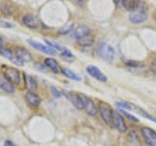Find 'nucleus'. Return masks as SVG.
Returning <instances> with one entry per match:
<instances>
[{
  "label": "nucleus",
  "instance_id": "1",
  "mask_svg": "<svg viewBox=\"0 0 156 146\" xmlns=\"http://www.w3.org/2000/svg\"><path fill=\"white\" fill-rule=\"evenodd\" d=\"M115 105L117 107H119V109H122V110H130V111H135L136 113L140 114V116L144 117V118L148 119L150 121H153L154 123H156V118L154 116L150 115V113L148 112H146L144 109L140 108V106L136 105L134 103H131V102H128V101H119V102H116Z\"/></svg>",
  "mask_w": 156,
  "mask_h": 146
},
{
  "label": "nucleus",
  "instance_id": "2",
  "mask_svg": "<svg viewBox=\"0 0 156 146\" xmlns=\"http://www.w3.org/2000/svg\"><path fill=\"white\" fill-rule=\"evenodd\" d=\"M129 19H130V22L135 24H140V23H143L146 22L148 19L147 8H146V6L143 3L141 6L138 10L130 13Z\"/></svg>",
  "mask_w": 156,
  "mask_h": 146
},
{
  "label": "nucleus",
  "instance_id": "3",
  "mask_svg": "<svg viewBox=\"0 0 156 146\" xmlns=\"http://www.w3.org/2000/svg\"><path fill=\"white\" fill-rule=\"evenodd\" d=\"M98 53H99L100 57L105 60V61L111 62L113 61L115 57V53L114 49L112 48L109 44H107L106 42H101L98 47Z\"/></svg>",
  "mask_w": 156,
  "mask_h": 146
},
{
  "label": "nucleus",
  "instance_id": "4",
  "mask_svg": "<svg viewBox=\"0 0 156 146\" xmlns=\"http://www.w3.org/2000/svg\"><path fill=\"white\" fill-rule=\"evenodd\" d=\"M14 56L16 61H14V63L22 65L24 62H29L32 61V56L27 49L23 47H16L14 51Z\"/></svg>",
  "mask_w": 156,
  "mask_h": 146
},
{
  "label": "nucleus",
  "instance_id": "5",
  "mask_svg": "<svg viewBox=\"0 0 156 146\" xmlns=\"http://www.w3.org/2000/svg\"><path fill=\"white\" fill-rule=\"evenodd\" d=\"M3 75L8 81H10L12 84L19 85L21 83V74L20 71L14 67H4L3 68Z\"/></svg>",
  "mask_w": 156,
  "mask_h": 146
},
{
  "label": "nucleus",
  "instance_id": "6",
  "mask_svg": "<svg viewBox=\"0 0 156 146\" xmlns=\"http://www.w3.org/2000/svg\"><path fill=\"white\" fill-rule=\"evenodd\" d=\"M112 124L115 127V129L120 131V133H126L127 125L125 123L123 116L120 114V112L113 110V113H112Z\"/></svg>",
  "mask_w": 156,
  "mask_h": 146
},
{
  "label": "nucleus",
  "instance_id": "7",
  "mask_svg": "<svg viewBox=\"0 0 156 146\" xmlns=\"http://www.w3.org/2000/svg\"><path fill=\"white\" fill-rule=\"evenodd\" d=\"M141 134L148 146H156V131L149 127L141 128Z\"/></svg>",
  "mask_w": 156,
  "mask_h": 146
},
{
  "label": "nucleus",
  "instance_id": "8",
  "mask_svg": "<svg viewBox=\"0 0 156 146\" xmlns=\"http://www.w3.org/2000/svg\"><path fill=\"white\" fill-rule=\"evenodd\" d=\"M99 112L105 123L106 125H111L112 113H113V110L111 109V107L107 103H101V105L99 106Z\"/></svg>",
  "mask_w": 156,
  "mask_h": 146
},
{
  "label": "nucleus",
  "instance_id": "9",
  "mask_svg": "<svg viewBox=\"0 0 156 146\" xmlns=\"http://www.w3.org/2000/svg\"><path fill=\"white\" fill-rule=\"evenodd\" d=\"M63 95L66 96V99L69 100L77 109H79V110L84 109V104H83L81 95L76 94V92H63Z\"/></svg>",
  "mask_w": 156,
  "mask_h": 146
},
{
  "label": "nucleus",
  "instance_id": "10",
  "mask_svg": "<svg viewBox=\"0 0 156 146\" xmlns=\"http://www.w3.org/2000/svg\"><path fill=\"white\" fill-rule=\"evenodd\" d=\"M81 96H82L83 104H84V110L86 111V113L91 117L96 116L98 113V108L95 104V102L88 96H85L83 95H81Z\"/></svg>",
  "mask_w": 156,
  "mask_h": 146
},
{
  "label": "nucleus",
  "instance_id": "11",
  "mask_svg": "<svg viewBox=\"0 0 156 146\" xmlns=\"http://www.w3.org/2000/svg\"><path fill=\"white\" fill-rule=\"evenodd\" d=\"M86 71L88 72V74L92 76L93 78H95L98 81L100 82H107V77L102 73L99 68L95 65H88L86 67Z\"/></svg>",
  "mask_w": 156,
  "mask_h": 146
},
{
  "label": "nucleus",
  "instance_id": "12",
  "mask_svg": "<svg viewBox=\"0 0 156 146\" xmlns=\"http://www.w3.org/2000/svg\"><path fill=\"white\" fill-rule=\"evenodd\" d=\"M23 23L24 26H27L29 28H33L35 29L39 27V24H40V21H39L38 17L34 14H27L23 18Z\"/></svg>",
  "mask_w": 156,
  "mask_h": 146
},
{
  "label": "nucleus",
  "instance_id": "13",
  "mask_svg": "<svg viewBox=\"0 0 156 146\" xmlns=\"http://www.w3.org/2000/svg\"><path fill=\"white\" fill-rule=\"evenodd\" d=\"M27 42L30 44V45L34 49H36V50L40 51V52H42L44 54H47V55H51V56H56L57 55V51L54 50V49H52L51 47L45 46V45H43V44H41V43L35 42L33 40H27Z\"/></svg>",
  "mask_w": 156,
  "mask_h": 146
},
{
  "label": "nucleus",
  "instance_id": "14",
  "mask_svg": "<svg viewBox=\"0 0 156 146\" xmlns=\"http://www.w3.org/2000/svg\"><path fill=\"white\" fill-rule=\"evenodd\" d=\"M0 89L8 92V94H14L16 92V88L14 87V85L11 82L8 81L4 77L3 74H0Z\"/></svg>",
  "mask_w": 156,
  "mask_h": 146
},
{
  "label": "nucleus",
  "instance_id": "15",
  "mask_svg": "<svg viewBox=\"0 0 156 146\" xmlns=\"http://www.w3.org/2000/svg\"><path fill=\"white\" fill-rule=\"evenodd\" d=\"M44 64L47 68H49L52 72H54L55 74H58V73L62 72V68L58 64V62L55 60V58L53 57H47L45 58V61H44Z\"/></svg>",
  "mask_w": 156,
  "mask_h": 146
},
{
  "label": "nucleus",
  "instance_id": "16",
  "mask_svg": "<svg viewBox=\"0 0 156 146\" xmlns=\"http://www.w3.org/2000/svg\"><path fill=\"white\" fill-rule=\"evenodd\" d=\"M121 3L124 9L131 13L138 10L141 6V4H143L140 1H138V0H125V1H121Z\"/></svg>",
  "mask_w": 156,
  "mask_h": 146
},
{
  "label": "nucleus",
  "instance_id": "17",
  "mask_svg": "<svg viewBox=\"0 0 156 146\" xmlns=\"http://www.w3.org/2000/svg\"><path fill=\"white\" fill-rule=\"evenodd\" d=\"M91 32L90 28L86 26H78L77 28L74 29V31L72 32V37L75 38L76 40L77 39H80L82 37H84L86 35H89Z\"/></svg>",
  "mask_w": 156,
  "mask_h": 146
},
{
  "label": "nucleus",
  "instance_id": "18",
  "mask_svg": "<svg viewBox=\"0 0 156 146\" xmlns=\"http://www.w3.org/2000/svg\"><path fill=\"white\" fill-rule=\"evenodd\" d=\"M24 76V82H26V87L27 89L30 92H33L37 90V82L34 78L30 75H27L26 73H23Z\"/></svg>",
  "mask_w": 156,
  "mask_h": 146
},
{
  "label": "nucleus",
  "instance_id": "19",
  "mask_svg": "<svg viewBox=\"0 0 156 146\" xmlns=\"http://www.w3.org/2000/svg\"><path fill=\"white\" fill-rule=\"evenodd\" d=\"M26 99L27 101V103L32 106H39V104L41 103V99L39 97V96L34 94V92H28L26 95Z\"/></svg>",
  "mask_w": 156,
  "mask_h": 146
},
{
  "label": "nucleus",
  "instance_id": "20",
  "mask_svg": "<svg viewBox=\"0 0 156 146\" xmlns=\"http://www.w3.org/2000/svg\"><path fill=\"white\" fill-rule=\"evenodd\" d=\"M77 43L79 44L80 46H83V47L91 46L92 44L94 43V37H93L91 34H89V35H86V36L82 37L80 39H77Z\"/></svg>",
  "mask_w": 156,
  "mask_h": 146
},
{
  "label": "nucleus",
  "instance_id": "21",
  "mask_svg": "<svg viewBox=\"0 0 156 146\" xmlns=\"http://www.w3.org/2000/svg\"><path fill=\"white\" fill-rule=\"evenodd\" d=\"M62 73L66 77L69 78V79H71V80H74V81H80L81 80V78L78 76L75 72L67 69V68H62Z\"/></svg>",
  "mask_w": 156,
  "mask_h": 146
},
{
  "label": "nucleus",
  "instance_id": "22",
  "mask_svg": "<svg viewBox=\"0 0 156 146\" xmlns=\"http://www.w3.org/2000/svg\"><path fill=\"white\" fill-rule=\"evenodd\" d=\"M0 54L5 57L6 58H8V60L10 61H14L13 58H14V56H13V52L10 50V49H7V48H5L3 46H0Z\"/></svg>",
  "mask_w": 156,
  "mask_h": 146
},
{
  "label": "nucleus",
  "instance_id": "23",
  "mask_svg": "<svg viewBox=\"0 0 156 146\" xmlns=\"http://www.w3.org/2000/svg\"><path fill=\"white\" fill-rule=\"evenodd\" d=\"M45 42L48 44V46L49 47H51L52 49H54V50H56V51H60V52H65L66 50V48H65L63 46L60 45L58 43H56V42H52V41H49V40H45Z\"/></svg>",
  "mask_w": 156,
  "mask_h": 146
},
{
  "label": "nucleus",
  "instance_id": "24",
  "mask_svg": "<svg viewBox=\"0 0 156 146\" xmlns=\"http://www.w3.org/2000/svg\"><path fill=\"white\" fill-rule=\"evenodd\" d=\"M73 27H74V24H73L72 23L66 24V26L61 27L60 29H58V33L60 34H62V35H65V34H67L69 33L70 31H72Z\"/></svg>",
  "mask_w": 156,
  "mask_h": 146
},
{
  "label": "nucleus",
  "instance_id": "25",
  "mask_svg": "<svg viewBox=\"0 0 156 146\" xmlns=\"http://www.w3.org/2000/svg\"><path fill=\"white\" fill-rule=\"evenodd\" d=\"M119 112L120 113H123V115L124 116H126L127 118H128L129 120H131L132 122H136V123H139V119L136 118V117H135L134 115H132V114H130V113H128L126 110H122V109H119Z\"/></svg>",
  "mask_w": 156,
  "mask_h": 146
},
{
  "label": "nucleus",
  "instance_id": "26",
  "mask_svg": "<svg viewBox=\"0 0 156 146\" xmlns=\"http://www.w3.org/2000/svg\"><path fill=\"white\" fill-rule=\"evenodd\" d=\"M125 64L129 67H133V68H136V67H140V62L136 61H125Z\"/></svg>",
  "mask_w": 156,
  "mask_h": 146
},
{
  "label": "nucleus",
  "instance_id": "27",
  "mask_svg": "<svg viewBox=\"0 0 156 146\" xmlns=\"http://www.w3.org/2000/svg\"><path fill=\"white\" fill-rule=\"evenodd\" d=\"M61 56L62 57H74V56L72 55V53L69 51V50H66L65 51V52H62V54H61Z\"/></svg>",
  "mask_w": 156,
  "mask_h": 146
},
{
  "label": "nucleus",
  "instance_id": "28",
  "mask_svg": "<svg viewBox=\"0 0 156 146\" xmlns=\"http://www.w3.org/2000/svg\"><path fill=\"white\" fill-rule=\"evenodd\" d=\"M0 26L4 27V28H12V27H14L13 24L8 23V22H1V23H0Z\"/></svg>",
  "mask_w": 156,
  "mask_h": 146
},
{
  "label": "nucleus",
  "instance_id": "29",
  "mask_svg": "<svg viewBox=\"0 0 156 146\" xmlns=\"http://www.w3.org/2000/svg\"><path fill=\"white\" fill-rule=\"evenodd\" d=\"M51 90H52V92H53V95L55 96V97H61V96H62V94L60 92H58L56 88H54V87H52L51 88Z\"/></svg>",
  "mask_w": 156,
  "mask_h": 146
},
{
  "label": "nucleus",
  "instance_id": "30",
  "mask_svg": "<svg viewBox=\"0 0 156 146\" xmlns=\"http://www.w3.org/2000/svg\"><path fill=\"white\" fill-rule=\"evenodd\" d=\"M150 71H152L154 74H156V58L152 61V63L150 64Z\"/></svg>",
  "mask_w": 156,
  "mask_h": 146
},
{
  "label": "nucleus",
  "instance_id": "31",
  "mask_svg": "<svg viewBox=\"0 0 156 146\" xmlns=\"http://www.w3.org/2000/svg\"><path fill=\"white\" fill-rule=\"evenodd\" d=\"M34 65H35V68H36V69H38V70H40V71H46V69H45V67H46V66H43V65L41 64V63L36 62Z\"/></svg>",
  "mask_w": 156,
  "mask_h": 146
},
{
  "label": "nucleus",
  "instance_id": "32",
  "mask_svg": "<svg viewBox=\"0 0 156 146\" xmlns=\"http://www.w3.org/2000/svg\"><path fill=\"white\" fill-rule=\"evenodd\" d=\"M4 146H18V145L16 143H14L11 140H6L4 143Z\"/></svg>",
  "mask_w": 156,
  "mask_h": 146
},
{
  "label": "nucleus",
  "instance_id": "33",
  "mask_svg": "<svg viewBox=\"0 0 156 146\" xmlns=\"http://www.w3.org/2000/svg\"><path fill=\"white\" fill-rule=\"evenodd\" d=\"M1 22H2V21H1V19H0V23H1Z\"/></svg>",
  "mask_w": 156,
  "mask_h": 146
}]
</instances>
